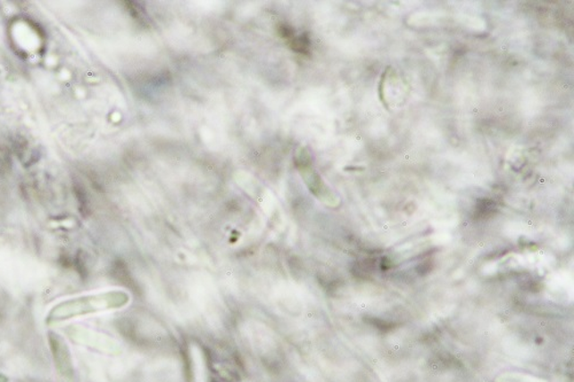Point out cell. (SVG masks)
<instances>
[{
  "label": "cell",
  "instance_id": "cell-1",
  "mask_svg": "<svg viewBox=\"0 0 574 382\" xmlns=\"http://www.w3.org/2000/svg\"><path fill=\"white\" fill-rule=\"evenodd\" d=\"M130 295L124 291H110L97 295L73 297L55 304L46 316V324H58L92 313L118 311L127 307Z\"/></svg>",
  "mask_w": 574,
  "mask_h": 382
},
{
  "label": "cell",
  "instance_id": "cell-2",
  "mask_svg": "<svg viewBox=\"0 0 574 382\" xmlns=\"http://www.w3.org/2000/svg\"><path fill=\"white\" fill-rule=\"evenodd\" d=\"M191 361L192 381L210 382V380H208L206 361H204V353L198 347H192Z\"/></svg>",
  "mask_w": 574,
  "mask_h": 382
},
{
  "label": "cell",
  "instance_id": "cell-3",
  "mask_svg": "<svg viewBox=\"0 0 574 382\" xmlns=\"http://www.w3.org/2000/svg\"><path fill=\"white\" fill-rule=\"evenodd\" d=\"M496 382H548L524 373H503L496 378Z\"/></svg>",
  "mask_w": 574,
  "mask_h": 382
},
{
  "label": "cell",
  "instance_id": "cell-4",
  "mask_svg": "<svg viewBox=\"0 0 574 382\" xmlns=\"http://www.w3.org/2000/svg\"><path fill=\"white\" fill-rule=\"evenodd\" d=\"M0 382H10V379L3 373H0Z\"/></svg>",
  "mask_w": 574,
  "mask_h": 382
}]
</instances>
